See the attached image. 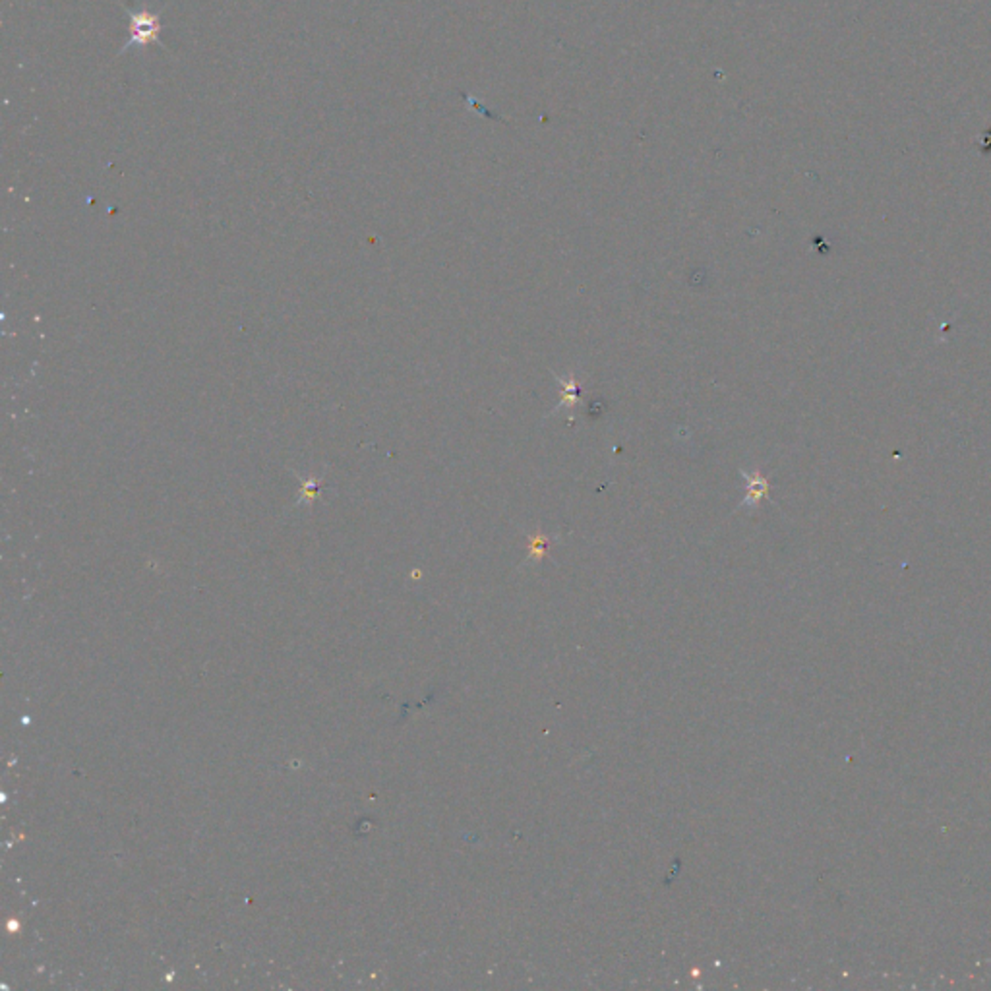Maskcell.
<instances>
[{
    "instance_id": "obj_2",
    "label": "cell",
    "mask_w": 991,
    "mask_h": 991,
    "mask_svg": "<svg viewBox=\"0 0 991 991\" xmlns=\"http://www.w3.org/2000/svg\"><path fill=\"white\" fill-rule=\"evenodd\" d=\"M742 476L746 481V498L742 500L739 508L757 509L761 501L765 498H769V491H771L769 479H767V476H763L759 471H754V473L742 471Z\"/></svg>"
},
{
    "instance_id": "obj_3",
    "label": "cell",
    "mask_w": 991,
    "mask_h": 991,
    "mask_svg": "<svg viewBox=\"0 0 991 991\" xmlns=\"http://www.w3.org/2000/svg\"><path fill=\"white\" fill-rule=\"evenodd\" d=\"M554 378L558 380L560 384V396H562V399H560V403L556 405L554 413H558L560 409H576L579 401H581V386H579V380L576 378V372H569L566 376H558L554 374Z\"/></svg>"
},
{
    "instance_id": "obj_1",
    "label": "cell",
    "mask_w": 991,
    "mask_h": 991,
    "mask_svg": "<svg viewBox=\"0 0 991 991\" xmlns=\"http://www.w3.org/2000/svg\"><path fill=\"white\" fill-rule=\"evenodd\" d=\"M126 12L130 16V39L126 41V45L121 49V55L123 53H128L132 49H140V51H146L148 47L151 43H158V45H163L159 41V31H161V21H159V12H151L148 10L146 4H141L138 8H132V6H126Z\"/></svg>"
}]
</instances>
